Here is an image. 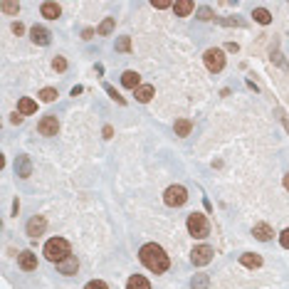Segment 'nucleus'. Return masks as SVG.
<instances>
[{
    "label": "nucleus",
    "mask_w": 289,
    "mask_h": 289,
    "mask_svg": "<svg viewBox=\"0 0 289 289\" xmlns=\"http://www.w3.org/2000/svg\"><path fill=\"white\" fill-rule=\"evenodd\" d=\"M116 50H119V52H129V50H131V40H129V37H119Z\"/></svg>",
    "instance_id": "29"
},
{
    "label": "nucleus",
    "mask_w": 289,
    "mask_h": 289,
    "mask_svg": "<svg viewBox=\"0 0 289 289\" xmlns=\"http://www.w3.org/2000/svg\"><path fill=\"white\" fill-rule=\"evenodd\" d=\"M280 242H282V247H285V250H289V227L280 235Z\"/></svg>",
    "instance_id": "33"
},
{
    "label": "nucleus",
    "mask_w": 289,
    "mask_h": 289,
    "mask_svg": "<svg viewBox=\"0 0 289 289\" xmlns=\"http://www.w3.org/2000/svg\"><path fill=\"white\" fill-rule=\"evenodd\" d=\"M17 265H20L25 272H32V270H37V255H32V252H20V255H17Z\"/></svg>",
    "instance_id": "11"
},
{
    "label": "nucleus",
    "mask_w": 289,
    "mask_h": 289,
    "mask_svg": "<svg viewBox=\"0 0 289 289\" xmlns=\"http://www.w3.org/2000/svg\"><path fill=\"white\" fill-rule=\"evenodd\" d=\"M153 7H158V10H166V7H173V2H168V0H153Z\"/></svg>",
    "instance_id": "31"
},
{
    "label": "nucleus",
    "mask_w": 289,
    "mask_h": 289,
    "mask_svg": "<svg viewBox=\"0 0 289 289\" xmlns=\"http://www.w3.org/2000/svg\"><path fill=\"white\" fill-rule=\"evenodd\" d=\"M139 257H141V262H144L153 275H163V272L168 270V265H171V262H168V255L163 252V247L156 245V242L144 245L141 252H139Z\"/></svg>",
    "instance_id": "1"
},
{
    "label": "nucleus",
    "mask_w": 289,
    "mask_h": 289,
    "mask_svg": "<svg viewBox=\"0 0 289 289\" xmlns=\"http://www.w3.org/2000/svg\"><path fill=\"white\" fill-rule=\"evenodd\" d=\"M17 111H20L22 116H27V114H35V111H37V104H35L32 99H27V96H25V99H20V104H17Z\"/></svg>",
    "instance_id": "20"
},
{
    "label": "nucleus",
    "mask_w": 289,
    "mask_h": 289,
    "mask_svg": "<svg viewBox=\"0 0 289 289\" xmlns=\"http://www.w3.org/2000/svg\"><path fill=\"white\" fill-rule=\"evenodd\" d=\"M84 289H109V287H106L101 280H94V282H89V285H87Z\"/></svg>",
    "instance_id": "32"
},
{
    "label": "nucleus",
    "mask_w": 289,
    "mask_h": 289,
    "mask_svg": "<svg viewBox=\"0 0 289 289\" xmlns=\"http://www.w3.org/2000/svg\"><path fill=\"white\" fill-rule=\"evenodd\" d=\"M163 200H166V205H171V208H181V205L188 200V191H186L183 186H171V188L163 193Z\"/></svg>",
    "instance_id": "4"
},
{
    "label": "nucleus",
    "mask_w": 289,
    "mask_h": 289,
    "mask_svg": "<svg viewBox=\"0 0 289 289\" xmlns=\"http://www.w3.org/2000/svg\"><path fill=\"white\" fill-rule=\"evenodd\" d=\"M45 227H47V220L42 215H35L30 222H27V235H30V237H40V235L45 232Z\"/></svg>",
    "instance_id": "8"
},
{
    "label": "nucleus",
    "mask_w": 289,
    "mask_h": 289,
    "mask_svg": "<svg viewBox=\"0 0 289 289\" xmlns=\"http://www.w3.org/2000/svg\"><path fill=\"white\" fill-rule=\"evenodd\" d=\"M0 10L7 12V15H17L20 5H17V2H7V0H2V2H0Z\"/></svg>",
    "instance_id": "24"
},
{
    "label": "nucleus",
    "mask_w": 289,
    "mask_h": 289,
    "mask_svg": "<svg viewBox=\"0 0 289 289\" xmlns=\"http://www.w3.org/2000/svg\"><path fill=\"white\" fill-rule=\"evenodd\" d=\"M203 60H205V67H208L210 72H220V70L225 67V55H222V50H217V47H210V50L203 55Z\"/></svg>",
    "instance_id": "5"
},
{
    "label": "nucleus",
    "mask_w": 289,
    "mask_h": 289,
    "mask_svg": "<svg viewBox=\"0 0 289 289\" xmlns=\"http://www.w3.org/2000/svg\"><path fill=\"white\" fill-rule=\"evenodd\" d=\"M114 136V129L111 126H104V139H111Z\"/></svg>",
    "instance_id": "37"
},
{
    "label": "nucleus",
    "mask_w": 289,
    "mask_h": 289,
    "mask_svg": "<svg viewBox=\"0 0 289 289\" xmlns=\"http://www.w3.org/2000/svg\"><path fill=\"white\" fill-rule=\"evenodd\" d=\"M52 70H55V72H65V70H67V60H65V57H55V60H52Z\"/></svg>",
    "instance_id": "28"
},
{
    "label": "nucleus",
    "mask_w": 289,
    "mask_h": 289,
    "mask_svg": "<svg viewBox=\"0 0 289 289\" xmlns=\"http://www.w3.org/2000/svg\"><path fill=\"white\" fill-rule=\"evenodd\" d=\"M240 262H242L245 267H250V270H255V267H262V257H260V255H252V252H245V255H240Z\"/></svg>",
    "instance_id": "17"
},
{
    "label": "nucleus",
    "mask_w": 289,
    "mask_h": 289,
    "mask_svg": "<svg viewBox=\"0 0 289 289\" xmlns=\"http://www.w3.org/2000/svg\"><path fill=\"white\" fill-rule=\"evenodd\" d=\"M40 99H42V101H55V99H57V89H52V87L42 89V92H40Z\"/></svg>",
    "instance_id": "26"
},
{
    "label": "nucleus",
    "mask_w": 289,
    "mask_h": 289,
    "mask_svg": "<svg viewBox=\"0 0 289 289\" xmlns=\"http://www.w3.org/2000/svg\"><path fill=\"white\" fill-rule=\"evenodd\" d=\"M252 235L257 237V240H262V242H267V240H272V227L267 225V222H257L255 227H252Z\"/></svg>",
    "instance_id": "14"
},
{
    "label": "nucleus",
    "mask_w": 289,
    "mask_h": 289,
    "mask_svg": "<svg viewBox=\"0 0 289 289\" xmlns=\"http://www.w3.org/2000/svg\"><path fill=\"white\" fill-rule=\"evenodd\" d=\"M193 7H195L193 0H176V2H173V10H176L178 17H188V15L193 12Z\"/></svg>",
    "instance_id": "12"
},
{
    "label": "nucleus",
    "mask_w": 289,
    "mask_h": 289,
    "mask_svg": "<svg viewBox=\"0 0 289 289\" xmlns=\"http://www.w3.org/2000/svg\"><path fill=\"white\" fill-rule=\"evenodd\" d=\"M37 131H40L42 136H57V131H60L57 116H42L40 124H37Z\"/></svg>",
    "instance_id": "7"
},
{
    "label": "nucleus",
    "mask_w": 289,
    "mask_h": 289,
    "mask_svg": "<svg viewBox=\"0 0 289 289\" xmlns=\"http://www.w3.org/2000/svg\"><path fill=\"white\" fill-rule=\"evenodd\" d=\"M213 247L210 245H200V247H195L193 252H191V260H193V265L195 267H203V265H208L210 260H213Z\"/></svg>",
    "instance_id": "6"
},
{
    "label": "nucleus",
    "mask_w": 289,
    "mask_h": 289,
    "mask_svg": "<svg viewBox=\"0 0 289 289\" xmlns=\"http://www.w3.org/2000/svg\"><path fill=\"white\" fill-rule=\"evenodd\" d=\"M193 289H208V275H195L193 282H191Z\"/></svg>",
    "instance_id": "23"
},
{
    "label": "nucleus",
    "mask_w": 289,
    "mask_h": 289,
    "mask_svg": "<svg viewBox=\"0 0 289 289\" xmlns=\"http://www.w3.org/2000/svg\"><path fill=\"white\" fill-rule=\"evenodd\" d=\"M173 129H176V136H188V134H191V129H193V124H191L188 119H178Z\"/></svg>",
    "instance_id": "21"
},
{
    "label": "nucleus",
    "mask_w": 289,
    "mask_h": 289,
    "mask_svg": "<svg viewBox=\"0 0 289 289\" xmlns=\"http://www.w3.org/2000/svg\"><path fill=\"white\" fill-rule=\"evenodd\" d=\"M252 17H255V20H257L260 25H270V20H272V15H270V12H267L265 7H257V10L252 12Z\"/></svg>",
    "instance_id": "22"
},
{
    "label": "nucleus",
    "mask_w": 289,
    "mask_h": 289,
    "mask_svg": "<svg viewBox=\"0 0 289 289\" xmlns=\"http://www.w3.org/2000/svg\"><path fill=\"white\" fill-rule=\"evenodd\" d=\"M15 173L20 176V178H30L32 176V163H30V158L22 153V156H17V161H15Z\"/></svg>",
    "instance_id": "9"
},
{
    "label": "nucleus",
    "mask_w": 289,
    "mask_h": 289,
    "mask_svg": "<svg viewBox=\"0 0 289 289\" xmlns=\"http://www.w3.org/2000/svg\"><path fill=\"white\" fill-rule=\"evenodd\" d=\"M111 30H114V17H106V20L99 25V30H96V32H99V35H109Z\"/></svg>",
    "instance_id": "25"
},
{
    "label": "nucleus",
    "mask_w": 289,
    "mask_h": 289,
    "mask_svg": "<svg viewBox=\"0 0 289 289\" xmlns=\"http://www.w3.org/2000/svg\"><path fill=\"white\" fill-rule=\"evenodd\" d=\"M225 50H227V52H237V50H240V45H237V42H227V45H225Z\"/></svg>",
    "instance_id": "34"
},
{
    "label": "nucleus",
    "mask_w": 289,
    "mask_h": 289,
    "mask_svg": "<svg viewBox=\"0 0 289 289\" xmlns=\"http://www.w3.org/2000/svg\"><path fill=\"white\" fill-rule=\"evenodd\" d=\"M104 89H106V94H109L114 101H119V104H126V99H124V96H119V92H116L111 84H104Z\"/></svg>",
    "instance_id": "27"
},
{
    "label": "nucleus",
    "mask_w": 289,
    "mask_h": 289,
    "mask_svg": "<svg viewBox=\"0 0 289 289\" xmlns=\"http://www.w3.org/2000/svg\"><path fill=\"white\" fill-rule=\"evenodd\" d=\"M40 12H42V17H47V20H57V17L62 15V7H60L57 2H42Z\"/></svg>",
    "instance_id": "13"
},
{
    "label": "nucleus",
    "mask_w": 289,
    "mask_h": 289,
    "mask_svg": "<svg viewBox=\"0 0 289 289\" xmlns=\"http://www.w3.org/2000/svg\"><path fill=\"white\" fill-rule=\"evenodd\" d=\"M57 270H60L62 275H67V277H70V275H77V270H79V262H77V257H72V255H70L67 260H62V262L57 265Z\"/></svg>",
    "instance_id": "15"
},
{
    "label": "nucleus",
    "mask_w": 289,
    "mask_h": 289,
    "mask_svg": "<svg viewBox=\"0 0 289 289\" xmlns=\"http://www.w3.org/2000/svg\"><path fill=\"white\" fill-rule=\"evenodd\" d=\"M12 32H15V35H22V32H25V27H22L20 22H15V25H12Z\"/></svg>",
    "instance_id": "36"
},
{
    "label": "nucleus",
    "mask_w": 289,
    "mask_h": 289,
    "mask_svg": "<svg viewBox=\"0 0 289 289\" xmlns=\"http://www.w3.org/2000/svg\"><path fill=\"white\" fill-rule=\"evenodd\" d=\"M10 121H12V124H22V114H20V111H15V114L10 116Z\"/></svg>",
    "instance_id": "35"
},
{
    "label": "nucleus",
    "mask_w": 289,
    "mask_h": 289,
    "mask_svg": "<svg viewBox=\"0 0 289 289\" xmlns=\"http://www.w3.org/2000/svg\"><path fill=\"white\" fill-rule=\"evenodd\" d=\"M285 188H287V191H289V173H287V176H285Z\"/></svg>",
    "instance_id": "38"
},
{
    "label": "nucleus",
    "mask_w": 289,
    "mask_h": 289,
    "mask_svg": "<svg viewBox=\"0 0 289 289\" xmlns=\"http://www.w3.org/2000/svg\"><path fill=\"white\" fill-rule=\"evenodd\" d=\"M45 257L50 260V262H62V260H67L70 257V242L65 240V237H52V240H47V245H45Z\"/></svg>",
    "instance_id": "2"
},
{
    "label": "nucleus",
    "mask_w": 289,
    "mask_h": 289,
    "mask_svg": "<svg viewBox=\"0 0 289 289\" xmlns=\"http://www.w3.org/2000/svg\"><path fill=\"white\" fill-rule=\"evenodd\" d=\"M126 289H151V285H148V280H146V277H141V275H134V277H129Z\"/></svg>",
    "instance_id": "19"
},
{
    "label": "nucleus",
    "mask_w": 289,
    "mask_h": 289,
    "mask_svg": "<svg viewBox=\"0 0 289 289\" xmlns=\"http://www.w3.org/2000/svg\"><path fill=\"white\" fill-rule=\"evenodd\" d=\"M134 96H136V99H139V101H151V99H153V87H151V84H141V87H139V89H134Z\"/></svg>",
    "instance_id": "18"
},
{
    "label": "nucleus",
    "mask_w": 289,
    "mask_h": 289,
    "mask_svg": "<svg viewBox=\"0 0 289 289\" xmlns=\"http://www.w3.org/2000/svg\"><path fill=\"white\" fill-rule=\"evenodd\" d=\"M188 232H191L193 237H198V240L208 237V232H210L208 217L200 215V213H193V215H188Z\"/></svg>",
    "instance_id": "3"
},
{
    "label": "nucleus",
    "mask_w": 289,
    "mask_h": 289,
    "mask_svg": "<svg viewBox=\"0 0 289 289\" xmlns=\"http://www.w3.org/2000/svg\"><path fill=\"white\" fill-rule=\"evenodd\" d=\"M30 35H32V42L35 45H50V30L47 27H42V25H35L32 30H30Z\"/></svg>",
    "instance_id": "10"
},
{
    "label": "nucleus",
    "mask_w": 289,
    "mask_h": 289,
    "mask_svg": "<svg viewBox=\"0 0 289 289\" xmlns=\"http://www.w3.org/2000/svg\"><path fill=\"white\" fill-rule=\"evenodd\" d=\"M198 17H200L203 22H208V20H213V10H210V7H200V10H198Z\"/></svg>",
    "instance_id": "30"
},
{
    "label": "nucleus",
    "mask_w": 289,
    "mask_h": 289,
    "mask_svg": "<svg viewBox=\"0 0 289 289\" xmlns=\"http://www.w3.org/2000/svg\"><path fill=\"white\" fill-rule=\"evenodd\" d=\"M121 84H124L126 89H139V87H141V77L136 72H124L121 74Z\"/></svg>",
    "instance_id": "16"
}]
</instances>
